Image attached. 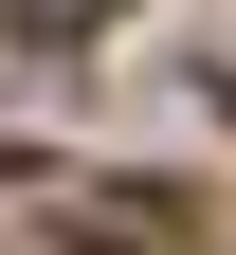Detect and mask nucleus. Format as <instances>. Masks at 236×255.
Returning a JSON list of instances; mask_svg holds the SVG:
<instances>
[{
    "label": "nucleus",
    "instance_id": "obj_1",
    "mask_svg": "<svg viewBox=\"0 0 236 255\" xmlns=\"http://www.w3.org/2000/svg\"><path fill=\"white\" fill-rule=\"evenodd\" d=\"M91 18H109V0H18V37H91Z\"/></svg>",
    "mask_w": 236,
    "mask_h": 255
}]
</instances>
